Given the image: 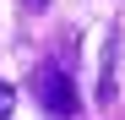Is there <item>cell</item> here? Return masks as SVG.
Wrapping results in <instances>:
<instances>
[{
	"mask_svg": "<svg viewBox=\"0 0 125 120\" xmlns=\"http://www.w3.org/2000/svg\"><path fill=\"white\" fill-rule=\"evenodd\" d=\"M33 98L44 104V115H49V120H71V115L82 109V98H76V82H71V76L54 66V60H44V66L33 71Z\"/></svg>",
	"mask_w": 125,
	"mask_h": 120,
	"instance_id": "obj_1",
	"label": "cell"
},
{
	"mask_svg": "<svg viewBox=\"0 0 125 120\" xmlns=\"http://www.w3.org/2000/svg\"><path fill=\"white\" fill-rule=\"evenodd\" d=\"M114 76H120V33H109V49H103V76H98L103 104H114Z\"/></svg>",
	"mask_w": 125,
	"mask_h": 120,
	"instance_id": "obj_2",
	"label": "cell"
},
{
	"mask_svg": "<svg viewBox=\"0 0 125 120\" xmlns=\"http://www.w3.org/2000/svg\"><path fill=\"white\" fill-rule=\"evenodd\" d=\"M6 115H11V87L0 82V120H6Z\"/></svg>",
	"mask_w": 125,
	"mask_h": 120,
	"instance_id": "obj_3",
	"label": "cell"
}]
</instances>
